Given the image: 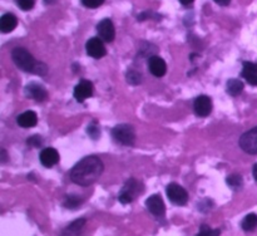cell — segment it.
Listing matches in <instances>:
<instances>
[{
	"label": "cell",
	"instance_id": "obj_1",
	"mask_svg": "<svg viewBox=\"0 0 257 236\" xmlns=\"http://www.w3.org/2000/svg\"><path fill=\"white\" fill-rule=\"evenodd\" d=\"M104 166L97 156H87L82 158L70 171V178L79 186H89L94 183L103 173Z\"/></svg>",
	"mask_w": 257,
	"mask_h": 236
},
{
	"label": "cell",
	"instance_id": "obj_2",
	"mask_svg": "<svg viewBox=\"0 0 257 236\" xmlns=\"http://www.w3.org/2000/svg\"><path fill=\"white\" fill-rule=\"evenodd\" d=\"M12 59L18 68L28 73H34L38 75L47 74L48 68L44 63L35 60V58L25 48H14L12 50Z\"/></svg>",
	"mask_w": 257,
	"mask_h": 236
},
{
	"label": "cell",
	"instance_id": "obj_3",
	"mask_svg": "<svg viewBox=\"0 0 257 236\" xmlns=\"http://www.w3.org/2000/svg\"><path fill=\"white\" fill-rule=\"evenodd\" d=\"M112 136L115 142L123 146H132L136 140V133L132 126L118 125L112 130Z\"/></svg>",
	"mask_w": 257,
	"mask_h": 236
},
{
	"label": "cell",
	"instance_id": "obj_4",
	"mask_svg": "<svg viewBox=\"0 0 257 236\" xmlns=\"http://www.w3.org/2000/svg\"><path fill=\"white\" fill-rule=\"evenodd\" d=\"M142 186L136 178H130L127 182L123 185L122 190L119 192V201L122 203H130L142 192Z\"/></svg>",
	"mask_w": 257,
	"mask_h": 236
},
{
	"label": "cell",
	"instance_id": "obj_5",
	"mask_svg": "<svg viewBox=\"0 0 257 236\" xmlns=\"http://www.w3.org/2000/svg\"><path fill=\"white\" fill-rule=\"evenodd\" d=\"M167 192L168 198L172 201V203L177 206H185L188 201V193L182 186L177 185V183H171L167 186Z\"/></svg>",
	"mask_w": 257,
	"mask_h": 236
},
{
	"label": "cell",
	"instance_id": "obj_6",
	"mask_svg": "<svg viewBox=\"0 0 257 236\" xmlns=\"http://www.w3.org/2000/svg\"><path fill=\"white\" fill-rule=\"evenodd\" d=\"M240 147L248 155H257V127L241 136Z\"/></svg>",
	"mask_w": 257,
	"mask_h": 236
},
{
	"label": "cell",
	"instance_id": "obj_7",
	"mask_svg": "<svg viewBox=\"0 0 257 236\" xmlns=\"http://www.w3.org/2000/svg\"><path fill=\"white\" fill-rule=\"evenodd\" d=\"M97 32H98V35H99V38L103 40V42L110 43L114 40L115 29L110 19L100 20L97 25Z\"/></svg>",
	"mask_w": 257,
	"mask_h": 236
},
{
	"label": "cell",
	"instance_id": "obj_8",
	"mask_svg": "<svg viewBox=\"0 0 257 236\" xmlns=\"http://www.w3.org/2000/svg\"><path fill=\"white\" fill-rule=\"evenodd\" d=\"M85 49H87L88 55L95 59H100L107 54V49L104 47V43L100 38H92L85 44Z\"/></svg>",
	"mask_w": 257,
	"mask_h": 236
},
{
	"label": "cell",
	"instance_id": "obj_9",
	"mask_svg": "<svg viewBox=\"0 0 257 236\" xmlns=\"http://www.w3.org/2000/svg\"><path fill=\"white\" fill-rule=\"evenodd\" d=\"M193 108L198 117H207L212 112V100L207 95H200L195 99Z\"/></svg>",
	"mask_w": 257,
	"mask_h": 236
},
{
	"label": "cell",
	"instance_id": "obj_10",
	"mask_svg": "<svg viewBox=\"0 0 257 236\" xmlns=\"http://www.w3.org/2000/svg\"><path fill=\"white\" fill-rule=\"evenodd\" d=\"M93 90H94V87H93L92 82L87 79L80 80L79 84L74 88V98L78 102H84L87 98L92 97Z\"/></svg>",
	"mask_w": 257,
	"mask_h": 236
},
{
	"label": "cell",
	"instance_id": "obj_11",
	"mask_svg": "<svg viewBox=\"0 0 257 236\" xmlns=\"http://www.w3.org/2000/svg\"><path fill=\"white\" fill-rule=\"evenodd\" d=\"M148 211L155 216H163L166 212V205L160 195H152L146 201Z\"/></svg>",
	"mask_w": 257,
	"mask_h": 236
},
{
	"label": "cell",
	"instance_id": "obj_12",
	"mask_svg": "<svg viewBox=\"0 0 257 236\" xmlns=\"http://www.w3.org/2000/svg\"><path fill=\"white\" fill-rule=\"evenodd\" d=\"M148 69L152 73L155 77H163L167 72V64H166L165 60L161 57H157V55H153L148 59Z\"/></svg>",
	"mask_w": 257,
	"mask_h": 236
},
{
	"label": "cell",
	"instance_id": "obj_13",
	"mask_svg": "<svg viewBox=\"0 0 257 236\" xmlns=\"http://www.w3.org/2000/svg\"><path fill=\"white\" fill-rule=\"evenodd\" d=\"M39 160L44 167L50 168L58 163V161H59V153H58V151L55 150V148H44V150L40 152Z\"/></svg>",
	"mask_w": 257,
	"mask_h": 236
},
{
	"label": "cell",
	"instance_id": "obj_14",
	"mask_svg": "<svg viewBox=\"0 0 257 236\" xmlns=\"http://www.w3.org/2000/svg\"><path fill=\"white\" fill-rule=\"evenodd\" d=\"M25 93H27V97L33 98V99L38 100V102H42L47 98V90L43 85L35 84V83H32V84H28L25 87Z\"/></svg>",
	"mask_w": 257,
	"mask_h": 236
},
{
	"label": "cell",
	"instance_id": "obj_15",
	"mask_svg": "<svg viewBox=\"0 0 257 236\" xmlns=\"http://www.w3.org/2000/svg\"><path fill=\"white\" fill-rule=\"evenodd\" d=\"M243 79L247 80L251 85H257V64L256 63L245 62L242 68Z\"/></svg>",
	"mask_w": 257,
	"mask_h": 236
},
{
	"label": "cell",
	"instance_id": "obj_16",
	"mask_svg": "<svg viewBox=\"0 0 257 236\" xmlns=\"http://www.w3.org/2000/svg\"><path fill=\"white\" fill-rule=\"evenodd\" d=\"M85 225V218H77L62 231L60 236H80Z\"/></svg>",
	"mask_w": 257,
	"mask_h": 236
},
{
	"label": "cell",
	"instance_id": "obj_17",
	"mask_svg": "<svg viewBox=\"0 0 257 236\" xmlns=\"http://www.w3.org/2000/svg\"><path fill=\"white\" fill-rule=\"evenodd\" d=\"M38 115L33 110H27L18 117V125L23 128H32L37 126Z\"/></svg>",
	"mask_w": 257,
	"mask_h": 236
},
{
	"label": "cell",
	"instance_id": "obj_18",
	"mask_svg": "<svg viewBox=\"0 0 257 236\" xmlns=\"http://www.w3.org/2000/svg\"><path fill=\"white\" fill-rule=\"evenodd\" d=\"M18 19L14 14H4L0 18V30L2 33H10L17 28Z\"/></svg>",
	"mask_w": 257,
	"mask_h": 236
},
{
	"label": "cell",
	"instance_id": "obj_19",
	"mask_svg": "<svg viewBox=\"0 0 257 236\" xmlns=\"http://www.w3.org/2000/svg\"><path fill=\"white\" fill-rule=\"evenodd\" d=\"M242 90H243V83L241 82V80L232 78V79H230L227 82V92L230 95L236 97V95L241 94Z\"/></svg>",
	"mask_w": 257,
	"mask_h": 236
},
{
	"label": "cell",
	"instance_id": "obj_20",
	"mask_svg": "<svg viewBox=\"0 0 257 236\" xmlns=\"http://www.w3.org/2000/svg\"><path fill=\"white\" fill-rule=\"evenodd\" d=\"M241 227L245 231H252L257 227V215L256 213H248L241 222Z\"/></svg>",
	"mask_w": 257,
	"mask_h": 236
},
{
	"label": "cell",
	"instance_id": "obj_21",
	"mask_svg": "<svg viewBox=\"0 0 257 236\" xmlns=\"http://www.w3.org/2000/svg\"><path fill=\"white\" fill-rule=\"evenodd\" d=\"M226 181H227V185L233 190H238V188L242 187V177L238 173H233V175L228 176Z\"/></svg>",
	"mask_w": 257,
	"mask_h": 236
},
{
	"label": "cell",
	"instance_id": "obj_22",
	"mask_svg": "<svg viewBox=\"0 0 257 236\" xmlns=\"http://www.w3.org/2000/svg\"><path fill=\"white\" fill-rule=\"evenodd\" d=\"M63 205H64V207H67V208H77L78 206L82 205V198L78 197V196H74V195L67 196Z\"/></svg>",
	"mask_w": 257,
	"mask_h": 236
},
{
	"label": "cell",
	"instance_id": "obj_23",
	"mask_svg": "<svg viewBox=\"0 0 257 236\" xmlns=\"http://www.w3.org/2000/svg\"><path fill=\"white\" fill-rule=\"evenodd\" d=\"M220 233H221V231L218 230V228L212 230L210 226L202 225L200 228V232L197 233V236H220Z\"/></svg>",
	"mask_w": 257,
	"mask_h": 236
},
{
	"label": "cell",
	"instance_id": "obj_24",
	"mask_svg": "<svg viewBox=\"0 0 257 236\" xmlns=\"http://www.w3.org/2000/svg\"><path fill=\"white\" fill-rule=\"evenodd\" d=\"M127 80L131 84H140L141 80H142V75L136 70H130L127 73Z\"/></svg>",
	"mask_w": 257,
	"mask_h": 236
},
{
	"label": "cell",
	"instance_id": "obj_25",
	"mask_svg": "<svg viewBox=\"0 0 257 236\" xmlns=\"http://www.w3.org/2000/svg\"><path fill=\"white\" fill-rule=\"evenodd\" d=\"M17 3H18V5H19L20 9H23L27 12V10H30L33 7H34L35 0H17Z\"/></svg>",
	"mask_w": 257,
	"mask_h": 236
},
{
	"label": "cell",
	"instance_id": "obj_26",
	"mask_svg": "<svg viewBox=\"0 0 257 236\" xmlns=\"http://www.w3.org/2000/svg\"><path fill=\"white\" fill-rule=\"evenodd\" d=\"M88 135H89L93 140H97V138L99 137L100 131L99 128H98L97 123H93V125H90L89 127H88Z\"/></svg>",
	"mask_w": 257,
	"mask_h": 236
},
{
	"label": "cell",
	"instance_id": "obj_27",
	"mask_svg": "<svg viewBox=\"0 0 257 236\" xmlns=\"http://www.w3.org/2000/svg\"><path fill=\"white\" fill-rule=\"evenodd\" d=\"M103 3H104V0H82V4L84 5V7L90 8V9L100 7Z\"/></svg>",
	"mask_w": 257,
	"mask_h": 236
},
{
	"label": "cell",
	"instance_id": "obj_28",
	"mask_svg": "<svg viewBox=\"0 0 257 236\" xmlns=\"http://www.w3.org/2000/svg\"><path fill=\"white\" fill-rule=\"evenodd\" d=\"M28 145L33 146V147H39L42 145V138L39 136H32L28 138Z\"/></svg>",
	"mask_w": 257,
	"mask_h": 236
},
{
	"label": "cell",
	"instance_id": "obj_29",
	"mask_svg": "<svg viewBox=\"0 0 257 236\" xmlns=\"http://www.w3.org/2000/svg\"><path fill=\"white\" fill-rule=\"evenodd\" d=\"M0 153H2V158H0V161H2V163H5V162H7V160H8L7 151H5L4 148H3V150L0 151Z\"/></svg>",
	"mask_w": 257,
	"mask_h": 236
},
{
	"label": "cell",
	"instance_id": "obj_30",
	"mask_svg": "<svg viewBox=\"0 0 257 236\" xmlns=\"http://www.w3.org/2000/svg\"><path fill=\"white\" fill-rule=\"evenodd\" d=\"M215 2L220 5H228L231 3V0H215Z\"/></svg>",
	"mask_w": 257,
	"mask_h": 236
},
{
	"label": "cell",
	"instance_id": "obj_31",
	"mask_svg": "<svg viewBox=\"0 0 257 236\" xmlns=\"http://www.w3.org/2000/svg\"><path fill=\"white\" fill-rule=\"evenodd\" d=\"M180 2H181V4H183V5H190V4H192L193 0H180Z\"/></svg>",
	"mask_w": 257,
	"mask_h": 236
},
{
	"label": "cell",
	"instance_id": "obj_32",
	"mask_svg": "<svg viewBox=\"0 0 257 236\" xmlns=\"http://www.w3.org/2000/svg\"><path fill=\"white\" fill-rule=\"evenodd\" d=\"M252 173H253V177H255V180L257 181V163L255 166H253V171H252Z\"/></svg>",
	"mask_w": 257,
	"mask_h": 236
},
{
	"label": "cell",
	"instance_id": "obj_33",
	"mask_svg": "<svg viewBox=\"0 0 257 236\" xmlns=\"http://www.w3.org/2000/svg\"><path fill=\"white\" fill-rule=\"evenodd\" d=\"M45 4H54V3H57V0H44Z\"/></svg>",
	"mask_w": 257,
	"mask_h": 236
}]
</instances>
